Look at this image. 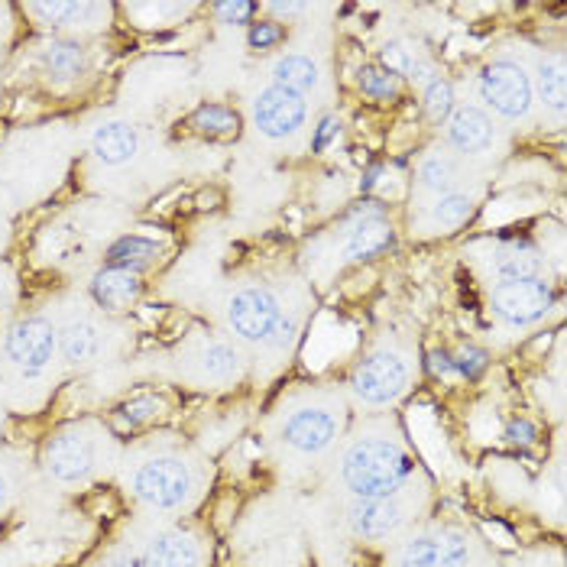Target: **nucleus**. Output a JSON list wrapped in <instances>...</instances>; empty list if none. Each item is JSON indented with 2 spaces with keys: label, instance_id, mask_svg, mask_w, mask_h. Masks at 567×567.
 Listing matches in <instances>:
<instances>
[{
  "label": "nucleus",
  "instance_id": "obj_1",
  "mask_svg": "<svg viewBox=\"0 0 567 567\" xmlns=\"http://www.w3.org/2000/svg\"><path fill=\"white\" fill-rule=\"evenodd\" d=\"M412 457L402 444L390 437H360L341 461V477L357 499L390 496L412 474Z\"/></svg>",
  "mask_w": 567,
  "mask_h": 567
},
{
  "label": "nucleus",
  "instance_id": "obj_2",
  "mask_svg": "<svg viewBox=\"0 0 567 567\" xmlns=\"http://www.w3.org/2000/svg\"><path fill=\"white\" fill-rule=\"evenodd\" d=\"M230 331L247 344H276L282 348L296 334V321L286 315L276 292L266 286H247L230 296L227 302Z\"/></svg>",
  "mask_w": 567,
  "mask_h": 567
},
{
  "label": "nucleus",
  "instance_id": "obj_3",
  "mask_svg": "<svg viewBox=\"0 0 567 567\" xmlns=\"http://www.w3.org/2000/svg\"><path fill=\"white\" fill-rule=\"evenodd\" d=\"M555 306V286L538 279H503L489 289V311L509 324V328H528L542 321Z\"/></svg>",
  "mask_w": 567,
  "mask_h": 567
},
{
  "label": "nucleus",
  "instance_id": "obj_4",
  "mask_svg": "<svg viewBox=\"0 0 567 567\" xmlns=\"http://www.w3.org/2000/svg\"><path fill=\"white\" fill-rule=\"evenodd\" d=\"M483 104L489 111H496L499 117L506 121H523L532 111V101H535V91H532V79L523 65L509 62V59H496L489 62L481 72V82H477Z\"/></svg>",
  "mask_w": 567,
  "mask_h": 567
},
{
  "label": "nucleus",
  "instance_id": "obj_5",
  "mask_svg": "<svg viewBox=\"0 0 567 567\" xmlns=\"http://www.w3.org/2000/svg\"><path fill=\"white\" fill-rule=\"evenodd\" d=\"M192 493V474L178 457H153L133 474V496L150 509H178Z\"/></svg>",
  "mask_w": 567,
  "mask_h": 567
},
{
  "label": "nucleus",
  "instance_id": "obj_6",
  "mask_svg": "<svg viewBox=\"0 0 567 567\" xmlns=\"http://www.w3.org/2000/svg\"><path fill=\"white\" fill-rule=\"evenodd\" d=\"M405 386H409V363L390 350L370 353L353 367L350 377V390L363 405H390L405 393Z\"/></svg>",
  "mask_w": 567,
  "mask_h": 567
},
{
  "label": "nucleus",
  "instance_id": "obj_7",
  "mask_svg": "<svg viewBox=\"0 0 567 567\" xmlns=\"http://www.w3.org/2000/svg\"><path fill=\"white\" fill-rule=\"evenodd\" d=\"M7 360L23 373V377H40L49 370L55 350H59V331L43 315L23 318L10 328L7 334Z\"/></svg>",
  "mask_w": 567,
  "mask_h": 567
},
{
  "label": "nucleus",
  "instance_id": "obj_8",
  "mask_svg": "<svg viewBox=\"0 0 567 567\" xmlns=\"http://www.w3.org/2000/svg\"><path fill=\"white\" fill-rule=\"evenodd\" d=\"M308 121L306 97L279 91V87H266L260 97L254 101V124L262 136L269 140H286L292 133H299Z\"/></svg>",
  "mask_w": 567,
  "mask_h": 567
},
{
  "label": "nucleus",
  "instance_id": "obj_9",
  "mask_svg": "<svg viewBox=\"0 0 567 567\" xmlns=\"http://www.w3.org/2000/svg\"><path fill=\"white\" fill-rule=\"evenodd\" d=\"M338 432H341V419H334L331 409L306 405L286 419L282 441L299 454H324L338 441Z\"/></svg>",
  "mask_w": 567,
  "mask_h": 567
},
{
  "label": "nucleus",
  "instance_id": "obj_10",
  "mask_svg": "<svg viewBox=\"0 0 567 567\" xmlns=\"http://www.w3.org/2000/svg\"><path fill=\"white\" fill-rule=\"evenodd\" d=\"M471 548L461 532H432L402 545L399 567H467Z\"/></svg>",
  "mask_w": 567,
  "mask_h": 567
},
{
  "label": "nucleus",
  "instance_id": "obj_11",
  "mask_svg": "<svg viewBox=\"0 0 567 567\" xmlns=\"http://www.w3.org/2000/svg\"><path fill=\"white\" fill-rule=\"evenodd\" d=\"M43 464L52 481L79 483L85 481L94 467V447L87 437L75 435V432H62V435L45 441Z\"/></svg>",
  "mask_w": 567,
  "mask_h": 567
},
{
  "label": "nucleus",
  "instance_id": "obj_12",
  "mask_svg": "<svg viewBox=\"0 0 567 567\" xmlns=\"http://www.w3.org/2000/svg\"><path fill=\"white\" fill-rule=\"evenodd\" d=\"M143 289H146L143 276L131 272V269H121V266H104L91 279V299L97 302V308H104L111 315H124V311L140 306Z\"/></svg>",
  "mask_w": 567,
  "mask_h": 567
},
{
  "label": "nucleus",
  "instance_id": "obj_13",
  "mask_svg": "<svg viewBox=\"0 0 567 567\" xmlns=\"http://www.w3.org/2000/svg\"><path fill=\"white\" fill-rule=\"evenodd\" d=\"M444 127H447V143L461 156H483V153H489L493 140H496L493 117L481 107H474V104L454 107L451 117L444 121Z\"/></svg>",
  "mask_w": 567,
  "mask_h": 567
},
{
  "label": "nucleus",
  "instance_id": "obj_14",
  "mask_svg": "<svg viewBox=\"0 0 567 567\" xmlns=\"http://www.w3.org/2000/svg\"><path fill=\"white\" fill-rule=\"evenodd\" d=\"M405 523V509L395 499V493L390 496H370V499H353L350 506V528L360 538H390L399 525Z\"/></svg>",
  "mask_w": 567,
  "mask_h": 567
},
{
  "label": "nucleus",
  "instance_id": "obj_15",
  "mask_svg": "<svg viewBox=\"0 0 567 567\" xmlns=\"http://www.w3.org/2000/svg\"><path fill=\"white\" fill-rule=\"evenodd\" d=\"M40 65L43 72L59 82V85H69V82H79L87 72V49L85 43L72 40V37H52L45 40L40 49Z\"/></svg>",
  "mask_w": 567,
  "mask_h": 567
},
{
  "label": "nucleus",
  "instance_id": "obj_16",
  "mask_svg": "<svg viewBox=\"0 0 567 567\" xmlns=\"http://www.w3.org/2000/svg\"><path fill=\"white\" fill-rule=\"evenodd\" d=\"M393 247L395 230L386 218L357 220V224H350L348 237H344V257L353 262L377 260V257H383Z\"/></svg>",
  "mask_w": 567,
  "mask_h": 567
},
{
  "label": "nucleus",
  "instance_id": "obj_17",
  "mask_svg": "<svg viewBox=\"0 0 567 567\" xmlns=\"http://www.w3.org/2000/svg\"><path fill=\"white\" fill-rule=\"evenodd\" d=\"M140 150V133L124 121H111L101 124L94 136H91V153L104 163V166H124L131 163Z\"/></svg>",
  "mask_w": 567,
  "mask_h": 567
},
{
  "label": "nucleus",
  "instance_id": "obj_18",
  "mask_svg": "<svg viewBox=\"0 0 567 567\" xmlns=\"http://www.w3.org/2000/svg\"><path fill=\"white\" fill-rule=\"evenodd\" d=\"M140 567H198V545L185 532H163L140 555Z\"/></svg>",
  "mask_w": 567,
  "mask_h": 567
},
{
  "label": "nucleus",
  "instance_id": "obj_19",
  "mask_svg": "<svg viewBox=\"0 0 567 567\" xmlns=\"http://www.w3.org/2000/svg\"><path fill=\"white\" fill-rule=\"evenodd\" d=\"M107 266H121V269H131V272H146L153 269L156 262L163 260V247L150 237H140V234H127L121 240H114L107 247Z\"/></svg>",
  "mask_w": 567,
  "mask_h": 567
},
{
  "label": "nucleus",
  "instance_id": "obj_20",
  "mask_svg": "<svg viewBox=\"0 0 567 567\" xmlns=\"http://www.w3.org/2000/svg\"><path fill=\"white\" fill-rule=\"evenodd\" d=\"M59 350L65 357L69 367H87L101 357L104 350V334L97 324L91 321H72L62 334H59Z\"/></svg>",
  "mask_w": 567,
  "mask_h": 567
},
{
  "label": "nucleus",
  "instance_id": "obj_21",
  "mask_svg": "<svg viewBox=\"0 0 567 567\" xmlns=\"http://www.w3.org/2000/svg\"><path fill=\"white\" fill-rule=\"evenodd\" d=\"M272 87L306 97L318 87V65L308 55H282L272 65Z\"/></svg>",
  "mask_w": 567,
  "mask_h": 567
},
{
  "label": "nucleus",
  "instance_id": "obj_22",
  "mask_svg": "<svg viewBox=\"0 0 567 567\" xmlns=\"http://www.w3.org/2000/svg\"><path fill=\"white\" fill-rule=\"evenodd\" d=\"M493 269H496L499 282H503V279H538V276H545V260H542V254H538L535 247H528V244H506V247L496 254Z\"/></svg>",
  "mask_w": 567,
  "mask_h": 567
},
{
  "label": "nucleus",
  "instance_id": "obj_23",
  "mask_svg": "<svg viewBox=\"0 0 567 567\" xmlns=\"http://www.w3.org/2000/svg\"><path fill=\"white\" fill-rule=\"evenodd\" d=\"M188 127L202 136H215V140H227L240 133V114L227 104H202L195 107V114L188 117Z\"/></svg>",
  "mask_w": 567,
  "mask_h": 567
},
{
  "label": "nucleus",
  "instance_id": "obj_24",
  "mask_svg": "<svg viewBox=\"0 0 567 567\" xmlns=\"http://www.w3.org/2000/svg\"><path fill=\"white\" fill-rule=\"evenodd\" d=\"M532 91H538L542 104L548 111H555L558 117L565 114V59L555 55V59H545L538 65V75L532 82Z\"/></svg>",
  "mask_w": 567,
  "mask_h": 567
},
{
  "label": "nucleus",
  "instance_id": "obj_25",
  "mask_svg": "<svg viewBox=\"0 0 567 567\" xmlns=\"http://www.w3.org/2000/svg\"><path fill=\"white\" fill-rule=\"evenodd\" d=\"M419 178H422V185L429 188V192H435V195H447V192H454V185H457V159L451 156V153H444V150H432L429 156H422V163H419Z\"/></svg>",
  "mask_w": 567,
  "mask_h": 567
},
{
  "label": "nucleus",
  "instance_id": "obj_26",
  "mask_svg": "<svg viewBox=\"0 0 567 567\" xmlns=\"http://www.w3.org/2000/svg\"><path fill=\"white\" fill-rule=\"evenodd\" d=\"M474 198L467 195V192H447V195H437V202L432 205V212H429V218H432V224L435 227H441V230H461L467 220L474 218Z\"/></svg>",
  "mask_w": 567,
  "mask_h": 567
},
{
  "label": "nucleus",
  "instance_id": "obj_27",
  "mask_svg": "<svg viewBox=\"0 0 567 567\" xmlns=\"http://www.w3.org/2000/svg\"><path fill=\"white\" fill-rule=\"evenodd\" d=\"M202 370H205L208 380L227 383V380H234L240 373V357H237V350L230 348V344L215 341V344H208V348L202 350Z\"/></svg>",
  "mask_w": 567,
  "mask_h": 567
},
{
  "label": "nucleus",
  "instance_id": "obj_28",
  "mask_svg": "<svg viewBox=\"0 0 567 567\" xmlns=\"http://www.w3.org/2000/svg\"><path fill=\"white\" fill-rule=\"evenodd\" d=\"M360 91H363L370 101H377V104L399 101V94H402V79H395V75H390V72L380 69V65H363V69H360Z\"/></svg>",
  "mask_w": 567,
  "mask_h": 567
},
{
  "label": "nucleus",
  "instance_id": "obj_29",
  "mask_svg": "<svg viewBox=\"0 0 567 567\" xmlns=\"http://www.w3.org/2000/svg\"><path fill=\"white\" fill-rule=\"evenodd\" d=\"M166 412V402L159 399V395H136L131 402H124L121 405V412H117V429H143L146 422H153V419H159Z\"/></svg>",
  "mask_w": 567,
  "mask_h": 567
},
{
  "label": "nucleus",
  "instance_id": "obj_30",
  "mask_svg": "<svg viewBox=\"0 0 567 567\" xmlns=\"http://www.w3.org/2000/svg\"><path fill=\"white\" fill-rule=\"evenodd\" d=\"M30 13H37L45 27H75V20L97 13L101 7L94 3H30Z\"/></svg>",
  "mask_w": 567,
  "mask_h": 567
},
{
  "label": "nucleus",
  "instance_id": "obj_31",
  "mask_svg": "<svg viewBox=\"0 0 567 567\" xmlns=\"http://www.w3.org/2000/svg\"><path fill=\"white\" fill-rule=\"evenodd\" d=\"M422 107H425L432 124H444L451 117V111H454V87H451V82L441 79V75L432 79L422 91Z\"/></svg>",
  "mask_w": 567,
  "mask_h": 567
},
{
  "label": "nucleus",
  "instance_id": "obj_32",
  "mask_svg": "<svg viewBox=\"0 0 567 567\" xmlns=\"http://www.w3.org/2000/svg\"><path fill=\"white\" fill-rule=\"evenodd\" d=\"M415 62H419V55L405 43H386L380 49V69H386L395 79H409Z\"/></svg>",
  "mask_w": 567,
  "mask_h": 567
},
{
  "label": "nucleus",
  "instance_id": "obj_33",
  "mask_svg": "<svg viewBox=\"0 0 567 567\" xmlns=\"http://www.w3.org/2000/svg\"><path fill=\"white\" fill-rule=\"evenodd\" d=\"M451 357H454V367H457V377H461V380H477L483 370L489 367V353L481 348H474V344H464V348L451 350Z\"/></svg>",
  "mask_w": 567,
  "mask_h": 567
},
{
  "label": "nucleus",
  "instance_id": "obj_34",
  "mask_svg": "<svg viewBox=\"0 0 567 567\" xmlns=\"http://www.w3.org/2000/svg\"><path fill=\"white\" fill-rule=\"evenodd\" d=\"M286 40V27L279 20H260V23H250V33H247V43L257 52L266 49H276V45Z\"/></svg>",
  "mask_w": 567,
  "mask_h": 567
},
{
  "label": "nucleus",
  "instance_id": "obj_35",
  "mask_svg": "<svg viewBox=\"0 0 567 567\" xmlns=\"http://www.w3.org/2000/svg\"><path fill=\"white\" fill-rule=\"evenodd\" d=\"M212 10H215V17H218L220 23H250L254 13H257V3H250V0H227V3H215Z\"/></svg>",
  "mask_w": 567,
  "mask_h": 567
},
{
  "label": "nucleus",
  "instance_id": "obj_36",
  "mask_svg": "<svg viewBox=\"0 0 567 567\" xmlns=\"http://www.w3.org/2000/svg\"><path fill=\"white\" fill-rule=\"evenodd\" d=\"M338 136H341V117H338V114H328V117H321V121H318V127H315L311 150H315V153H324Z\"/></svg>",
  "mask_w": 567,
  "mask_h": 567
},
{
  "label": "nucleus",
  "instance_id": "obj_37",
  "mask_svg": "<svg viewBox=\"0 0 567 567\" xmlns=\"http://www.w3.org/2000/svg\"><path fill=\"white\" fill-rule=\"evenodd\" d=\"M429 373H432L435 380H461V377H457V367H454L451 350H444V348L429 350Z\"/></svg>",
  "mask_w": 567,
  "mask_h": 567
},
{
  "label": "nucleus",
  "instance_id": "obj_38",
  "mask_svg": "<svg viewBox=\"0 0 567 567\" xmlns=\"http://www.w3.org/2000/svg\"><path fill=\"white\" fill-rule=\"evenodd\" d=\"M506 437L513 441V444H532L535 437H538V429H535V422H528V419H516V422H509V429H506Z\"/></svg>",
  "mask_w": 567,
  "mask_h": 567
},
{
  "label": "nucleus",
  "instance_id": "obj_39",
  "mask_svg": "<svg viewBox=\"0 0 567 567\" xmlns=\"http://www.w3.org/2000/svg\"><path fill=\"white\" fill-rule=\"evenodd\" d=\"M373 218H386V208H383V202H360V205H353L348 212V224H357V220H373Z\"/></svg>",
  "mask_w": 567,
  "mask_h": 567
},
{
  "label": "nucleus",
  "instance_id": "obj_40",
  "mask_svg": "<svg viewBox=\"0 0 567 567\" xmlns=\"http://www.w3.org/2000/svg\"><path fill=\"white\" fill-rule=\"evenodd\" d=\"M383 173H386V166H383V163H370V166H367V173H363V178H360V192H363V195H370V192L380 185Z\"/></svg>",
  "mask_w": 567,
  "mask_h": 567
},
{
  "label": "nucleus",
  "instance_id": "obj_41",
  "mask_svg": "<svg viewBox=\"0 0 567 567\" xmlns=\"http://www.w3.org/2000/svg\"><path fill=\"white\" fill-rule=\"evenodd\" d=\"M220 202H224V198H220L218 188H208V192H202V195L195 198V208H198V212H215Z\"/></svg>",
  "mask_w": 567,
  "mask_h": 567
},
{
  "label": "nucleus",
  "instance_id": "obj_42",
  "mask_svg": "<svg viewBox=\"0 0 567 567\" xmlns=\"http://www.w3.org/2000/svg\"><path fill=\"white\" fill-rule=\"evenodd\" d=\"M269 10L279 17H296V13H306L308 3H269Z\"/></svg>",
  "mask_w": 567,
  "mask_h": 567
},
{
  "label": "nucleus",
  "instance_id": "obj_43",
  "mask_svg": "<svg viewBox=\"0 0 567 567\" xmlns=\"http://www.w3.org/2000/svg\"><path fill=\"white\" fill-rule=\"evenodd\" d=\"M7 489H10V483H7L3 471H0V509H3V503H7Z\"/></svg>",
  "mask_w": 567,
  "mask_h": 567
}]
</instances>
